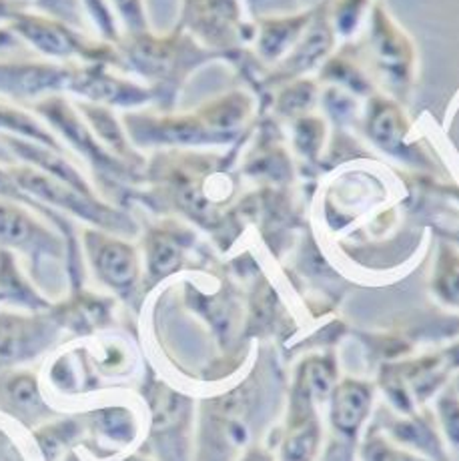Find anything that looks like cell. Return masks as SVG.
<instances>
[{"instance_id":"6da1fadb","label":"cell","mask_w":459,"mask_h":461,"mask_svg":"<svg viewBox=\"0 0 459 461\" xmlns=\"http://www.w3.org/2000/svg\"><path fill=\"white\" fill-rule=\"evenodd\" d=\"M184 19L205 39L229 42L241 26L239 0H184Z\"/></svg>"},{"instance_id":"7a4b0ae2","label":"cell","mask_w":459,"mask_h":461,"mask_svg":"<svg viewBox=\"0 0 459 461\" xmlns=\"http://www.w3.org/2000/svg\"><path fill=\"white\" fill-rule=\"evenodd\" d=\"M374 42L385 73H390L392 81H401L410 75L411 50L410 42L397 31L395 23L387 16L382 6L374 8Z\"/></svg>"},{"instance_id":"3957f363","label":"cell","mask_w":459,"mask_h":461,"mask_svg":"<svg viewBox=\"0 0 459 461\" xmlns=\"http://www.w3.org/2000/svg\"><path fill=\"white\" fill-rule=\"evenodd\" d=\"M315 11H307L297 16H284V19H265L261 23V55L275 59L287 49V44L295 41L297 34L311 24Z\"/></svg>"},{"instance_id":"277c9868","label":"cell","mask_w":459,"mask_h":461,"mask_svg":"<svg viewBox=\"0 0 459 461\" xmlns=\"http://www.w3.org/2000/svg\"><path fill=\"white\" fill-rule=\"evenodd\" d=\"M369 389L361 384H343L333 395V423L341 431L353 433L369 410Z\"/></svg>"},{"instance_id":"5b68a950","label":"cell","mask_w":459,"mask_h":461,"mask_svg":"<svg viewBox=\"0 0 459 461\" xmlns=\"http://www.w3.org/2000/svg\"><path fill=\"white\" fill-rule=\"evenodd\" d=\"M403 125V114L397 111L395 104L387 103L385 99H375L367 119V131L375 143L393 153V149L401 145V139L405 135Z\"/></svg>"},{"instance_id":"8992f818","label":"cell","mask_w":459,"mask_h":461,"mask_svg":"<svg viewBox=\"0 0 459 461\" xmlns=\"http://www.w3.org/2000/svg\"><path fill=\"white\" fill-rule=\"evenodd\" d=\"M96 267L103 279L114 287H129L135 281L137 259L130 247L122 243H107L96 255Z\"/></svg>"},{"instance_id":"52a82bcc","label":"cell","mask_w":459,"mask_h":461,"mask_svg":"<svg viewBox=\"0 0 459 461\" xmlns=\"http://www.w3.org/2000/svg\"><path fill=\"white\" fill-rule=\"evenodd\" d=\"M40 339V331L31 323L3 321L0 323V363L19 361L24 356H31Z\"/></svg>"},{"instance_id":"ba28073f","label":"cell","mask_w":459,"mask_h":461,"mask_svg":"<svg viewBox=\"0 0 459 461\" xmlns=\"http://www.w3.org/2000/svg\"><path fill=\"white\" fill-rule=\"evenodd\" d=\"M436 291L446 303L459 305V255L446 247L439 257L436 273Z\"/></svg>"},{"instance_id":"9c48e42d","label":"cell","mask_w":459,"mask_h":461,"mask_svg":"<svg viewBox=\"0 0 459 461\" xmlns=\"http://www.w3.org/2000/svg\"><path fill=\"white\" fill-rule=\"evenodd\" d=\"M6 399L14 405V410L34 411L42 405L37 384L29 375H14L6 384Z\"/></svg>"},{"instance_id":"30bf717a","label":"cell","mask_w":459,"mask_h":461,"mask_svg":"<svg viewBox=\"0 0 459 461\" xmlns=\"http://www.w3.org/2000/svg\"><path fill=\"white\" fill-rule=\"evenodd\" d=\"M181 251L173 239L158 237L151 245V269L158 275L173 271L179 265Z\"/></svg>"},{"instance_id":"8fae6325","label":"cell","mask_w":459,"mask_h":461,"mask_svg":"<svg viewBox=\"0 0 459 461\" xmlns=\"http://www.w3.org/2000/svg\"><path fill=\"white\" fill-rule=\"evenodd\" d=\"M369 0H335L333 6V24L341 32L356 29L359 16L364 14Z\"/></svg>"},{"instance_id":"7c38bea8","label":"cell","mask_w":459,"mask_h":461,"mask_svg":"<svg viewBox=\"0 0 459 461\" xmlns=\"http://www.w3.org/2000/svg\"><path fill=\"white\" fill-rule=\"evenodd\" d=\"M315 451V431H299L287 443L289 461H307Z\"/></svg>"},{"instance_id":"4fadbf2b","label":"cell","mask_w":459,"mask_h":461,"mask_svg":"<svg viewBox=\"0 0 459 461\" xmlns=\"http://www.w3.org/2000/svg\"><path fill=\"white\" fill-rule=\"evenodd\" d=\"M441 420H444V428L449 439L459 446V402H455V399H446L441 403Z\"/></svg>"},{"instance_id":"5bb4252c","label":"cell","mask_w":459,"mask_h":461,"mask_svg":"<svg viewBox=\"0 0 459 461\" xmlns=\"http://www.w3.org/2000/svg\"><path fill=\"white\" fill-rule=\"evenodd\" d=\"M122 11V14L127 16V21L132 26H140L143 24V6H140V0H114Z\"/></svg>"},{"instance_id":"9a60e30c","label":"cell","mask_w":459,"mask_h":461,"mask_svg":"<svg viewBox=\"0 0 459 461\" xmlns=\"http://www.w3.org/2000/svg\"><path fill=\"white\" fill-rule=\"evenodd\" d=\"M245 461H271V459L267 456H263V454H253V456L247 457Z\"/></svg>"},{"instance_id":"2e32d148","label":"cell","mask_w":459,"mask_h":461,"mask_svg":"<svg viewBox=\"0 0 459 461\" xmlns=\"http://www.w3.org/2000/svg\"><path fill=\"white\" fill-rule=\"evenodd\" d=\"M247 3H251L253 6H259V5H263V3H267V0H247Z\"/></svg>"},{"instance_id":"e0dca14e","label":"cell","mask_w":459,"mask_h":461,"mask_svg":"<svg viewBox=\"0 0 459 461\" xmlns=\"http://www.w3.org/2000/svg\"><path fill=\"white\" fill-rule=\"evenodd\" d=\"M130 461H135V459H130Z\"/></svg>"}]
</instances>
